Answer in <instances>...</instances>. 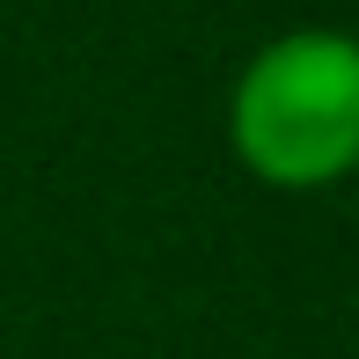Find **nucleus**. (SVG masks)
I'll return each mask as SVG.
<instances>
[{
	"label": "nucleus",
	"instance_id": "1",
	"mask_svg": "<svg viewBox=\"0 0 359 359\" xmlns=\"http://www.w3.org/2000/svg\"><path fill=\"white\" fill-rule=\"evenodd\" d=\"M227 147L271 191H330L359 169V37L286 29L227 88Z\"/></svg>",
	"mask_w": 359,
	"mask_h": 359
}]
</instances>
